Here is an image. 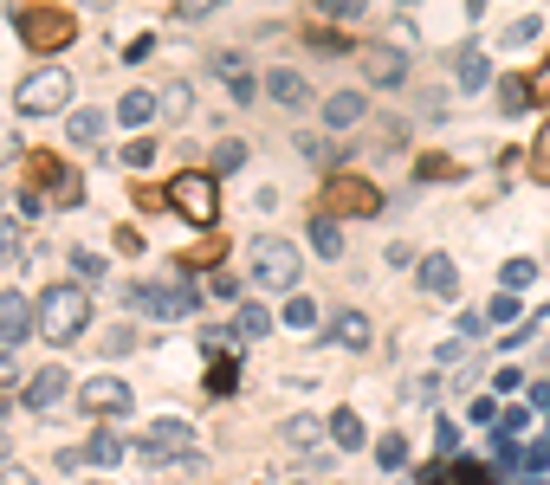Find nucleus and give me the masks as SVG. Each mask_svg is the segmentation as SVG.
I'll list each match as a JSON object with an SVG mask.
<instances>
[{
	"label": "nucleus",
	"mask_w": 550,
	"mask_h": 485,
	"mask_svg": "<svg viewBox=\"0 0 550 485\" xmlns=\"http://www.w3.org/2000/svg\"><path fill=\"white\" fill-rule=\"evenodd\" d=\"M324 214L376 220V214H382V188H376V182H363V175H330V182H324Z\"/></svg>",
	"instance_id": "9"
},
{
	"label": "nucleus",
	"mask_w": 550,
	"mask_h": 485,
	"mask_svg": "<svg viewBox=\"0 0 550 485\" xmlns=\"http://www.w3.org/2000/svg\"><path fill=\"white\" fill-rule=\"evenodd\" d=\"M434 447H440V453H453V447H460V427L440 421V427H434Z\"/></svg>",
	"instance_id": "46"
},
{
	"label": "nucleus",
	"mask_w": 550,
	"mask_h": 485,
	"mask_svg": "<svg viewBox=\"0 0 550 485\" xmlns=\"http://www.w3.org/2000/svg\"><path fill=\"white\" fill-rule=\"evenodd\" d=\"M525 104H531V78H512V72H505V78H499V110L512 117V110H525Z\"/></svg>",
	"instance_id": "28"
},
{
	"label": "nucleus",
	"mask_w": 550,
	"mask_h": 485,
	"mask_svg": "<svg viewBox=\"0 0 550 485\" xmlns=\"http://www.w3.org/2000/svg\"><path fill=\"white\" fill-rule=\"evenodd\" d=\"M123 162H130V169H149V162H156V143H149V136H143V143H130V149H123Z\"/></svg>",
	"instance_id": "41"
},
{
	"label": "nucleus",
	"mask_w": 550,
	"mask_h": 485,
	"mask_svg": "<svg viewBox=\"0 0 550 485\" xmlns=\"http://www.w3.org/2000/svg\"><path fill=\"white\" fill-rule=\"evenodd\" d=\"M220 253H227V240H214V233H208V240H201L195 253H182V259H175V266H214Z\"/></svg>",
	"instance_id": "32"
},
{
	"label": "nucleus",
	"mask_w": 550,
	"mask_h": 485,
	"mask_svg": "<svg viewBox=\"0 0 550 485\" xmlns=\"http://www.w3.org/2000/svg\"><path fill=\"white\" fill-rule=\"evenodd\" d=\"M305 39H311V46H318V52H343V46H350V39H337V33H324V26H311V33H305Z\"/></svg>",
	"instance_id": "45"
},
{
	"label": "nucleus",
	"mask_w": 550,
	"mask_h": 485,
	"mask_svg": "<svg viewBox=\"0 0 550 485\" xmlns=\"http://www.w3.org/2000/svg\"><path fill=\"white\" fill-rule=\"evenodd\" d=\"M65 130H72V143L98 149V143H104V130H110V117H104V110H72V123H65Z\"/></svg>",
	"instance_id": "23"
},
{
	"label": "nucleus",
	"mask_w": 550,
	"mask_h": 485,
	"mask_svg": "<svg viewBox=\"0 0 550 485\" xmlns=\"http://www.w3.org/2000/svg\"><path fill=\"white\" fill-rule=\"evenodd\" d=\"M13 382H20V363H13V356H0V388H13ZM26 388V382H20Z\"/></svg>",
	"instance_id": "52"
},
{
	"label": "nucleus",
	"mask_w": 550,
	"mask_h": 485,
	"mask_svg": "<svg viewBox=\"0 0 550 485\" xmlns=\"http://www.w3.org/2000/svg\"><path fill=\"white\" fill-rule=\"evenodd\" d=\"M130 337H136L130 324H110V330H104V350H110V356H117V350H130Z\"/></svg>",
	"instance_id": "44"
},
{
	"label": "nucleus",
	"mask_w": 550,
	"mask_h": 485,
	"mask_svg": "<svg viewBox=\"0 0 550 485\" xmlns=\"http://www.w3.org/2000/svg\"><path fill=\"white\" fill-rule=\"evenodd\" d=\"M72 272H78V279H91V285H98V279H104V259L78 246V253H72Z\"/></svg>",
	"instance_id": "36"
},
{
	"label": "nucleus",
	"mask_w": 550,
	"mask_h": 485,
	"mask_svg": "<svg viewBox=\"0 0 550 485\" xmlns=\"http://www.w3.org/2000/svg\"><path fill=\"white\" fill-rule=\"evenodd\" d=\"M324 337L337 343V350H369V317H363V311H337Z\"/></svg>",
	"instance_id": "15"
},
{
	"label": "nucleus",
	"mask_w": 550,
	"mask_h": 485,
	"mask_svg": "<svg viewBox=\"0 0 550 485\" xmlns=\"http://www.w3.org/2000/svg\"><path fill=\"white\" fill-rule=\"evenodd\" d=\"M65 104H72V72H59V65L20 78V91H13V110H20V117H52V110H65Z\"/></svg>",
	"instance_id": "5"
},
{
	"label": "nucleus",
	"mask_w": 550,
	"mask_h": 485,
	"mask_svg": "<svg viewBox=\"0 0 550 485\" xmlns=\"http://www.w3.org/2000/svg\"><path fill=\"white\" fill-rule=\"evenodd\" d=\"M376 460H382V466H402V460H408V440H402V434H382V440H376Z\"/></svg>",
	"instance_id": "34"
},
{
	"label": "nucleus",
	"mask_w": 550,
	"mask_h": 485,
	"mask_svg": "<svg viewBox=\"0 0 550 485\" xmlns=\"http://www.w3.org/2000/svg\"><path fill=\"white\" fill-rule=\"evenodd\" d=\"M208 388H214V395H233V363H227V356H214V376H208Z\"/></svg>",
	"instance_id": "39"
},
{
	"label": "nucleus",
	"mask_w": 550,
	"mask_h": 485,
	"mask_svg": "<svg viewBox=\"0 0 550 485\" xmlns=\"http://www.w3.org/2000/svg\"><path fill=\"white\" fill-rule=\"evenodd\" d=\"M123 453H130V447H123L110 427H98V434H91V447H85V460H91V466H117Z\"/></svg>",
	"instance_id": "26"
},
{
	"label": "nucleus",
	"mask_w": 550,
	"mask_h": 485,
	"mask_svg": "<svg viewBox=\"0 0 550 485\" xmlns=\"http://www.w3.org/2000/svg\"><path fill=\"white\" fill-rule=\"evenodd\" d=\"M421 285H428L434 298H453V291H460V266H453L447 253H428L421 259Z\"/></svg>",
	"instance_id": "17"
},
{
	"label": "nucleus",
	"mask_w": 550,
	"mask_h": 485,
	"mask_svg": "<svg viewBox=\"0 0 550 485\" xmlns=\"http://www.w3.org/2000/svg\"><path fill=\"white\" fill-rule=\"evenodd\" d=\"M311 246H318L324 259H343V227L330 214H318V220H311Z\"/></svg>",
	"instance_id": "27"
},
{
	"label": "nucleus",
	"mask_w": 550,
	"mask_h": 485,
	"mask_svg": "<svg viewBox=\"0 0 550 485\" xmlns=\"http://www.w3.org/2000/svg\"><path fill=\"white\" fill-rule=\"evenodd\" d=\"M149 52H156V33H136V39H130V46H123V59H130V65H143V59H149Z\"/></svg>",
	"instance_id": "40"
},
{
	"label": "nucleus",
	"mask_w": 550,
	"mask_h": 485,
	"mask_svg": "<svg viewBox=\"0 0 550 485\" xmlns=\"http://www.w3.org/2000/svg\"><path fill=\"white\" fill-rule=\"evenodd\" d=\"M499 279H505V291H525L531 279H538V266H531V259H505V272H499Z\"/></svg>",
	"instance_id": "31"
},
{
	"label": "nucleus",
	"mask_w": 550,
	"mask_h": 485,
	"mask_svg": "<svg viewBox=\"0 0 550 485\" xmlns=\"http://www.w3.org/2000/svg\"><path fill=\"white\" fill-rule=\"evenodd\" d=\"M279 324L298 330V337H311V330H318V304H311L305 291H292V298H285V311H279Z\"/></svg>",
	"instance_id": "20"
},
{
	"label": "nucleus",
	"mask_w": 550,
	"mask_h": 485,
	"mask_svg": "<svg viewBox=\"0 0 550 485\" xmlns=\"http://www.w3.org/2000/svg\"><path fill=\"white\" fill-rule=\"evenodd\" d=\"M486 78H492V65H486V52H479V46L453 52V85H460V91H479Z\"/></svg>",
	"instance_id": "18"
},
{
	"label": "nucleus",
	"mask_w": 550,
	"mask_h": 485,
	"mask_svg": "<svg viewBox=\"0 0 550 485\" xmlns=\"http://www.w3.org/2000/svg\"><path fill=\"white\" fill-rule=\"evenodd\" d=\"M117 117H123V123H149V117H162V97H156V91H123Z\"/></svg>",
	"instance_id": "24"
},
{
	"label": "nucleus",
	"mask_w": 550,
	"mask_h": 485,
	"mask_svg": "<svg viewBox=\"0 0 550 485\" xmlns=\"http://www.w3.org/2000/svg\"><path fill=\"white\" fill-rule=\"evenodd\" d=\"M246 266H253V285L266 291H298V246L279 240V233H259L246 246Z\"/></svg>",
	"instance_id": "3"
},
{
	"label": "nucleus",
	"mask_w": 550,
	"mask_h": 485,
	"mask_svg": "<svg viewBox=\"0 0 550 485\" xmlns=\"http://www.w3.org/2000/svg\"><path fill=\"white\" fill-rule=\"evenodd\" d=\"M330 440H337V447H363V440H369V427H363V414H356V408H337V414H330Z\"/></svg>",
	"instance_id": "21"
},
{
	"label": "nucleus",
	"mask_w": 550,
	"mask_h": 485,
	"mask_svg": "<svg viewBox=\"0 0 550 485\" xmlns=\"http://www.w3.org/2000/svg\"><path fill=\"white\" fill-rule=\"evenodd\" d=\"M0 266H26V240H20V214H0Z\"/></svg>",
	"instance_id": "25"
},
{
	"label": "nucleus",
	"mask_w": 550,
	"mask_h": 485,
	"mask_svg": "<svg viewBox=\"0 0 550 485\" xmlns=\"http://www.w3.org/2000/svg\"><path fill=\"white\" fill-rule=\"evenodd\" d=\"M531 175H538V182H550V123L538 130V143H531Z\"/></svg>",
	"instance_id": "33"
},
{
	"label": "nucleus",
	"mask_w": 550,
	"mask_h": 485,
	"mask_svg": "<svg viewBox=\"0 0 550 485\" xmlns=\"http://www.w3.org/2000/svg\"><path fill=\"white\" fill-rule=\"evenodd\" d=\"M26 330H39V304H26L20 291H0V343H20Z\"/></svg>",
	"instance_id": "12"
},
{
	"label": "nucleus",
	"mask_w": 550,
	"mask_h": 485,
	"mask_svg": "<svg viewBox=\"0 0 550 485\" xmlns=\"http://www.w3.org/2000/svg\"><path fill=\"white\" fill-rule=\"evenodd\" d=\"M233 330H240V337H266V330H272V311H259V304H240Z\"/></svg>",
	"instance_id": "29"
},
{
	"label": "nucleus",
	"mask_w": 550,
	"mask_h": 485,
	"mask_svg": "<svg viewBox=\"0 0 550 485\" xmlns=\"http://www.w3.org/2000/svg\"><path fill=\"white\" fill-rule=\"evenodd\" d=\"M531 427V414L525 408H505V421H499V440H512V434H525Z\"/></svg>",
	"instance_id": "43"
},
{
	"label": "nucleus",
	"mask_w": 550,
	"mask_h": 485,
	"mask_svg": "<svg viewBox=\"0 0 550 485\" xmlns=\"http://www.w3.org/2000/svg\"><path fill=\"white\" fill-rule=\"evenodd\" d=\"M363 117H369V97H363V91H337V97L324 104V123H330V130H356Z\"/></svg>",
	"instance_id": "16"
},
{
	"label": "nucleus",
	"mask_w": 550,
	"mask_h": 485,
	"mask_svg": "<svg viewBox=\"0 0 550 485\" xmlns=\"http://www.w3.org/2000/svg\"><path fill=\"white\" fill-rule=\"evenodd\" d=\"M505 317H518V298H512V291H499V298H492V311H486V324H505Z\"/></svg>",
	"instance_id": "42"
},
{
	"label": "nucleus",
	"mask_w": 550,
	"mask_h": 485,
	"mask_svg": "<svg viewBox=\"0 0 550 485\" xmlns=\"http://www.w3.org/2000/svg\"><path fill=\"white\" fill-rule=\"evenodd\" d=\"M421 175L440 182V175H460V162H453V156H421Z\"/></svg>",
	"instance_id": "38"
},
{
	"label": "nucleus",
	"mask_w": 550,
	"mask_h": 485,
	"mask_svg": "<svg viewBox=\"0 0 550 485\" xmlns=\"http://www.w3.org/2000/svg\"><path fill=\"white\" fill-rule=\"evenodd\" d=\"M195 447V427L188 421H149L143 440H136V453H143V466H156V473H182V453Z\"/></svg>",
	"instance_id": "6"
},
{
	"label": "nucleus",
	"mask_w": 550,
	"mask_h": 485,
	"mask_svg": "<svg viewBox=\"0 0 550 485\" xmlns=\"http://www.w3.org/2000/svg\"><path fill=\"white\" fill-rule=\"evenodd\" d=\"M0 207H7V188H0Z\"/></svg>",
	"instance_id": "54"
},
{
	"label": "nucleus",
	"mask_w": 550,
	"mask_h": 485,
	"mask_svg": "<svg viewBox=\"0 0 550 485\" xmlns=\"http://www.w3.org/2000/svg\"><path fill=\"white\" fill-rule=\"evenodd\" d=\"M356 65H363L369 85H402V78H408V59L395 46H363V52H356Z\"/></svg>",
	"instance_id": "11"
},
{
	"label": "nucleus",
	"mask_w": 550,
	"mask_h": 485,
	"mask_svg": "<svg viewBox=\"0 0 550 485\" xmlns=\"http://www.w3.org/2000/svg\"><path fill=\"white\" fill-rule=\"evenodd\" d=\"M162 194H169V207H175L182 220H195V227H214V214H220L214 175H195V169H188V175H175V182L162 188Z\"/></svg>",
	"instance_id": "8"
},
{
	"label": "nucleus",
	"mask_w": 550,
	"mask_h": 485,
	"mask_svg": "<svg viewBox=\"0 0 550 485\" xmlns=\"http://www.w3.org/2000/svg\"><path fill=\"white\" fill-rule=\"evenodd\" d=\"M78 408H85V421H130L136 395L123 376H91L85 388H78Z\"/></svg>",
	"instance_id": "10"
},
{
	"label": "nucleus",
	"mask_w": 550,
	"mask_h": 485,
	"mask_svg": "<svg viewBox=\"0 0 550 485\" xmlns=\"http://www.w3.org/2000/svg\"><path fill=\"white\" fill-rule=\"evenodd\" d=\"M156 97H162V117H169V123L195 117V91H188V78H169V85H162Z\"/></svg>",
	"instance_id": "22"
},
{
	"label": "nucleus",
	"mask_w": 550,
	"mask_h": 485,
	"mask_svg": "<svg viewBox=\"0 0 550 485\" xmlns=\"http://www.w3.org/2000/svg\"><path fill=\"white\" fill-rule=\"evenodd\" d=\"M538 33H544V20H538V13H525V20H512V26H505V46H531Z\"/></svg>",
	"instance_id": "30"
},
{
	"label": "nucleus",
	"mask_w": 550,
	"mask_h": 485,
	"mask_svg": "<svg viewBox=\"0 0 550 485\" xmlns=\"http://www.w3.org/2000/svg\"><path fill=\"white\" fill-rule=\"evenodd\" d=\"M285 440H292V447H311V440H318V421H311V414H298V421H285Z\"/></svg>",
	"instance_id": "35"
},
{
	"label": "nucleus",
	"mask_w": 550,
	"mask_h": 485,
	"mask_svg": "<svg viewBox=\"0 0 550 485\" xmlns=\"http://www.w3.org/2000/svg\"><path fill=\"white\" fill-rule=\"evenodd\" d=\"M0 485H39V479L26 473V466H13V460H7V466H0Z\"/></svg>",
	"instance_id": "47"
},
{
	"label": "nucleus",
	"mask_w": 550,
	"mask_h": 485,
	"mask_svg": "<svg viewBox=\"0 0 550 485\" xmlns=\"http://www.w3.org/2000/svg\"><path fill=\"white\" fill-rule=\"evenodd\" d=\"M85 317H91L85 285H46L39 291V337L46 343H78L85 337Z\"/></svg>",
	"instance_id": "2"
},
{
	"label": "nucleus",
	"mask_w": 550,
	"mask_h": 485,
	"mask_svg": "<svg viewBox=\"0 0 550 485\" xmlns=\"http://www.w3.org/2000/svg\"><path fill=\"white\" fill-rule=\"evenodd\" d=\"M117 253H143V233H136V227H117Z\"/></svg>",
	"instance_id": "50"
},
{
	"label": "nucleus",
	"mask_w": 550,
	"mask_h": 485,
	"mask_svg": "<svg viewBox=\"0 0 550 485\" xmlns=\"http://www.w3.org/2000/svg\"><path fill=\"white\" fill-rule=\"evenodd\" d=\"M59 395H65V369H52V363H46V369H33V376H26V388H20V401H26L33 414H46Z\"/></svg>",
	"instance_id": "13"
},
{
	"label": "nucleus",
	"mask_w": 550,
	"mask_h": 485,
	"mask_svg": "<svg viewBox=\"0 0 550 485\" xmlns=\"http://www.w3.org/2000/svg\"><path fill=\"white\" fill-rule=\"evenodd\" d=\"M240 162H246V143H233V136H227V143L214 149V169H240Z\"/></svg>",
	"instance_id": "37"
},
{
	"label": "nucleus",
	"mask_w": 550,
	"mask_h": 485,
	"mask_svg": "<svg viewBox=\"0 0 550 485\" xmlns=\"http://www.w3.org/2000/svg\"><path fill=\"white\" fill-rule=\"evenodd\" d=\"M266 91H272V97H279V104H285V110H298V104H311V85H305V78H298V72H285V65H279V72H272V78H266Z\"/></svg>",
	"instance_id": "19"
},
{
	"label": "nucleus",
	"mask_w": 550,
	"mask_h": 485,
	"mask_svg": "<svg viewBox=\"0 0 550 485\" xmlns=\"http://www.w3.org/2000/svg\"><path fill=\"white\" fill-rule=\"evenodd\" d=\"M13 26H20V39L33 52H65L78 39V13L65 7H13Z\"/></svg>",
	"instance_id": "4"
},
{
	"label": "nucleus",
	"mask_w": 550,
	"mask_h": 485,
	"mask_svg": "<svg viewBox=\"0 0 550 485\" xmlns=\"http://www.w3.org/2000/svg\"><path fill=\"white\" fill-rule=\"evenodd\" d=\"M208 291H214V298H233L240 285H233V272H214V279H208Z\"/></svg>",
	"instance_id": "51"
},
{
	"label": "nucleus",
	"mask_w": 550,
	"mask_h": 485,
	"mask_svg": "<svg viewBox=\"0 0 550 485\" xmlns=\"http://www.w3.org/2000/svg\"><path fill=\"white\" fill-rule=\"evenodd\" d=\"M531 97H550V59L538 65V78H531Z\"/></svg>",
	"instance_id": "53"
},
{
	"label": "nucleus",
	"mask_w": 550,
	"mask_h": 485,
	"mask_svg": "<svg viewBox=\"0 0 550 485\" xmlns=\"http://www.w3.org/2000/svg\"><path fill=\"white\" fill-rule=\"evenodd\" d=\"M130 304H136L143 317H162V324H175V317H195V291H188L182 266H175V279H162V285H136Z\"/></svg>",
	"instance_id": "7"
},
{
	"label": "nucleus",
	"mask_w": 550,
	"mask_h": 485,
	"mask_svg": "<svg viewBox=\"0 0 550 485\" xmlns=\"http://www.w3.org/2000/svg\"><path fill=\"white\" fill-rule=\"evenodd\" d=\"M292 485H305V479H292Z\"/></svg>",
	"instance_id": "55"
},
{
	"label": "nucleus",
	"mask_w": 550,
	"mask_h": 485,
	"mask_svg": "<svg viewBox=\"0 0 550 485\" xmlns=\"http://www.w3.org/2000/svg\"><path fill=\"white\" fill-rule=\"evenodd\" d=\"M214 78H227V91L240 97V104H253V97H259V78L240 65V52H214Z\"/></svg>",
	"instance_id": "14"
},
{
	"label": "nucleus",
	"mask_w": 550,
	"mask_h": 485,
	"mask_svg": "<svg viewBox=\"0 0 550 485\" xmlns=\"http://www.w3.org/2000/svg\"><path fill=\"white\" fill-rule=\"evenodd\" d=\"M26 194H33L39 207H78L85 201V175H78L72 162H59L52 149H33V156H26Z\"/></svg>",
	"instance_id": "1"
},
{
	"label": "nucleus",
	"mask_w": 550,
	"mask_h": 485,
	"mask_svg": "<svg viewBox=\"0 0 550 485\" xmlns=\"http://www.w3.org/2000/svg\"><path fill=\"white\" fill-rule=\"evenodd\" d=\"M13 156H20V136H13L7 123H0V162H13ZM20 162H26V156H20Z\"/></svg>",
	"instance_id": "48"
},
{
	"label": "nucleus",
	"mask_w": 550,
	"mask_h": 485,
	"mask_svg": "<svg viewBox=\"0 0 550 485\" xmlns=\"http://www.w3.org/2000/svg\"><path fill=\"white\" fill-rule=\"evenodd\" d=\"M324 13H330V20H356L363 7H356V0H324Z\"/></svg>",
	"instance_id": "49"
}]
</instances>
